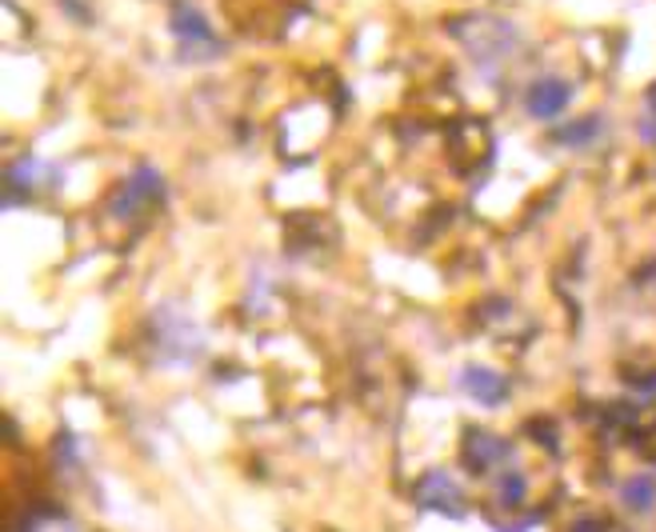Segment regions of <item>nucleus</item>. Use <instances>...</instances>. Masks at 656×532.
<instances>
[{
	"label": "nucleus",
	"instance_id": "f257e3e1",
	"mask_svg": "<svg viewBox=\"0 0 656 532\" xmlns=\"http://www.w3.org/2000/svg\"><path fill=\"white\" fill-rule=\"evenodd\" d=\"M165 197V180H160V173L157 168H140L136 177H128L125 180V188L116 192V200H113V212L121 220L125 217H136L140 209H148V205H157V200Z\"/></svg>",
	"mask_w": 656,
	"mask_h": 532
},
{
	"label": "nucleus",
	"instance_id": "f03ea898",
	"mask_svg": "<svg viewBox=\"0 0 656 532\" xmlns=\"http://www.w3.org/2000/svg\"><path fill=\"white\" fill-rule=\"evenodd\" d=\"M417 501L425 504V509L433 512H445V517H465V492H460V484L452 477H448L445 469H433L420 477L417 484Z\"/></svg>",
	"mask_w": 656,
	"mask_h": 532
},
{
	"label": "nucleus",
	"instance_id": "7ed1b4c3",
	"mask_svg": "<svg viewBox=\"0 0 656 532\" xmlns=\"http://www.w3.org/2000/svg\"><path fill=\"white\" fill-rule=\"evenodd\" d=\"M465 465L472 472H497L512 465V445L497 432H469L465 437Z\"/></svg>",
	"mask_w": 656,
	"mask_h": 532
},
{
	"label": "nucleus",
	"instance_id": "20e7f679",
	"mask_svg": "<svg viewBox=\"0 0 656 532\" xmlns=\"http://www.w3.org/2000/svg\"><path fill=\"white\" fill-rule=\"evenodd\" d=\"M569 101H573V88H569L564 81H556V76L532 81L529 93H524V108H529V116H537V121L561 116L564 108H569Z\"/></svg>",
	"mask_w": 656,
	"mask_h": 532
},
{
	"label": "nucleus",
	"instance_id": "39448f33",
	"mask_svg": "<svg viewBox=\"0 0 656 532\" xmlns=\"http://www.w3.org/2000/svg\"><path fill=\"white\" fill-rule=\"evenodd\" d=\"M460 385H465V393H469L472 400H480V405H489V408L509 400V380H504L500 373H492V368L469 365L465 376H460Z\"/></svg>",
	"mask_w": 656,
	"mask_h": 532
},
{
	"label": "nucleus",
	"instance_id": "423d86ee",
	"mask_svg": "<svg viewBox=\"0 0 656 532\" xmlns=\"http://www.w3.org/2000/svg\"><path fill=\"white\" fill-rule=\"evenodd\" d=\"M173 32L180 36L185 49H192V41L205 44V49H217V36L209 32V24H205V17H200L197 9H177V17H173Z\"/></svg>",
	"mask_w": 656,
	"mask_h": 532
},
{
	"label": "nucleus",
	"instance_id": "0eeeda50",
	"mask_svg": "<svg viewBox=\"0 0 656 532\" xmlns=\"http://www.w3.org/2000/svg\"><path fill=\"white\" fill-rule=\"evenodd\" d=\"M621 501L628 512H653L656 509V480L648 472H636L621 484Z\"/></svg>",
	"mask_w": 656,
	"mask_h": 532
},
{
	"label": "nucleus",
	"instance_id": "6e6552de",
	"mask_svg": "<svg viewBox=\"0 0 656 532\" xmlns=\"http://www.w3.org/2000/svg\"><path fill=\"white\" fill-rule=\"evenodd\" d=\"M497 497H500V504H521L524 497H529V480H524V472L521 469H500V477H497Z\"/></svg>",
	"mask_w": 656,
	"mask_h": 532
},
{
	"label": "nucleus",
	"instance_id": "1a4fd4ad",
	"mask_svg": "<svg viewBox=\"0 0 656 532\" xmlns=\"http://www.w3.org/2000/svg\"><path fill=\"white\" fill-rule=\"evenodd\" d=\"M596 133H601V121H596V116H589V121H584V125L564 128V133H561V140H573V145H584V140H593Z\"/></svg>",
	"mask_w": 656,
	"mask_h": 532
},
{
	"label": "nucleus",
	"instance_id": "9d476101",
	"mask_svg": "<svg viewBox=\"0 0 656 532\" xmlns=\"http://www.w3.org/2000/svg\"><path fill=\"white\" fill-rule=\"evenodd\" d=\"M648 108H653V116H656V84L648 88Z\"/></svg>",
	"mask_w": 656,
	"mask_h": 532
}]
</instances>
